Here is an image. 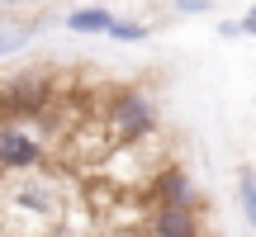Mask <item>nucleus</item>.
I'll list each match as a JSON object with an SVG mask.
<instances>
[{
  "label": "nucleus",
  "mask_w": 256,
  "mask_h": 237,
  "mask_svg": "<svg viewBox=\"0 0 256 237\" xmlns=\"http://www.w3.org/2000/svg\"><path fill=\"white\" fill-rule=\"evenodd\" d=\"M156 118H162V104H156V95L142 90V86L110 95V110H104V124H110V133L119 138V142H142L156 128Z\"/></svg>",
  "instance_id": "nucleus-1"
},
{
  "label": "nucleus",
  "mask_w": 256,
  "mask_h": 237,
  "mask_svg": "<svg viewBox=\"0 0 256 237\" xmlns=\"http://www.w3.org/2000/svg\"><path fill=\"white\" fill-rule=\"evenodd\" d=\"M5 209L24 214V218L52 223L57 214H62V190H57L48 176H14V180L5 185Z\"/></svg>",
  "instance_id": "nucleus-2"
},
{
  "label": "nucleus",
  "mask_w": 256,
  "mask_h": 237,
  "mask_svg": "<svg viewBox=\"0 0 256 237\" xmlns=\"http://www.w3.org/2000/svg\"><path fill=\"white\" fill-rule=\"evenodd\" d=\"M48 156L43 138L34 133L28 124H19V118H0V171L19 176V171H38Z\"/></svg>",
  "instance_id": "nucleus-3"
},
{
  "label": "nucleus",
  "mask_w": 256,
  "mask_h": 237,
  "mask_svg": "<svg viewBox=\"0 0 256 237\" xmlns=\"http://www.w3.org/2000/svg\"><path fill=\"white\" fill-rule=\"evenodd\" d=\"M48 100H52V81L48 72H19L14 81L0 86V104L10 114H43Z\"/></svg>",
  "instance_id": "nucleus-4"
},
{
  "label": "nucleus",
  "mask_w": 256,
  "mask_h": 237,
  "mask_svg": "<svg viewBox=\"0 0 256 237\" xmlns=\"http://www.w3.org/2000/svg\"><path fill=\"white\" fill-rule=\"evenodd\" d=\"M152 204L156 209H200V190H194V176L180 162H166L152 176Z\"/></svg>",
  "instance_id": "nucleus-5"
},
{
  "label": "nucleus",
  "mask_w": 256,
  "mask_h": 237,
  "mask_svg": "<svg viewBox=\"0 0 256 237\" xmlns=\"http://www.w3.org/2000/svg\"><path fill=\"white\" fill-rule=\"evenodd\" d=\"M147 237H204L200 209H156L147 218Z\"/></svg>",
  "instance_id": "nucleus-6"
},
{
  "label": "nucleus",
  "mask_w": 256,
  "mask_h": 237,
  "mask_svg": "<svg viewBox=\"0 0 256 237\" xmlns=\"http://www.w3.org/2000/svg\"><path fill=\"white\" fill-rule=\"evenodd\" d=\"M72 34H81V38H90V34H104L110 38V28H114V14L104 5H86V10H72V14L62 19Z\"/></svg>",
  "instance_id": "nucleus-7"
},
{
  "label": "nucleus",
  "mask_w": 256,
  "mask_h": 237,
  "mask_svg": "<svg viewBox=\"0 0 256 237\" xmlns=\"http://www.w3.org/2000/svg\"><path fill=\"white\" fill-rule=\"evenodd\" d=\"M38 19L34 24H19V19H5V24H0V57H14V52H24L28 43H34L38 38Z\"/></svg>",
  "instance_id": "nucleus-8"
},
{
  "label": "nucleus",
  "mask_w": 256,
  "mask_h": 237,
  "mask_svg": "<svg viewBox=\"0 0 256 237\" xmlns=\"http://www.w3.org/2000/svg\"><path fill=\"white\" fill-rule=\"evenodd\" d=\"M238 204H242L247 228H256V171H252V166H242V171H238Z\"/></svg>",
  "instance_id": "nucleus-9"
},
{
  "label": "nucleus",
  "mask_w": 256,
  "mask_h": 237,
  "mask_svg": "<svg viewBox=\"0 0 256 237\" xmlns=\"http://www.w3.org/2000/svg\"><path fill=\"white\" fill-rule=\"evenodd\" d=\"M110 38L114 43H147V24H138V19H114Z\"/></svg>",
  "instance_id": "nucleus-10"
},
{
  "label": "nucleus",
  "mask_w": 256,
  "mask_h": 237,
  "mask_svg": "<svg viewBox=\"0 0 256 237\" xmlns=\"http://www.w3.org/2000/svg\"><path fill=\"white\" fill-rule=\"evenodd\" d=\"M171 5H176V14H209L214 0H171Z\"/></svg>",
  "instance_id": "nucleus-11"
},
{
  "label": "nucleus",
  "mask_w": 256,
  "mask_h": 237,
  "mask_svg": "<svg viewBox=\"0 0 256 237\" xmlns=\"http://www.w3.org/2000/svg\"><path fill=\"white\" fill-rule=\"evenodd\" d=\"M218 34H223V38H242V19H223Z\"/></svg>",
  "instance_id": "nucleus-12"
},
{
  "label": "nucleus",
  "mask_w": 256,
  "mask_h": 237,
  "mask_svg": "<svg viewBox=\"0 0 256 237\" xmlns=\"http://www.w3.org/2000/svg\"><path fill=\"white\" fill-rule=\"evenodd\" d=\"M242 34H252V38H256V5L247 10V14H242Z\"/></svg>",
  "instance_id": "nucleus-13"
},
{
  "label": "nucleus",
  "mask_w": 256,
  "mask_h": 237,
  "mask_svg": "<svg viewBox=\"0 0 256 237\" xmlns=\"http://www.w3.org/2000/svg\"><path fill=\"white\" fill-rule=\"evenodd\" d=\"M0 5H10V10H14V5H38V0H0Z\"/></svg>",
  "instance_id": "nucleus-14"
}]
</instances>
